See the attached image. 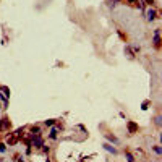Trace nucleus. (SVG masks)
<instances>
[{"label":"nucleus","mask_w":162,"mask_h":162,"mask_svg":"<svg viewBox=\"0 0 162 162\" xmlns=\"http://www.w3.org/2000/svg\"><path fill=\"white\" fill-rule=\"evenodd\" d=\"M0 91H2L5 96H10V89L7 88V86H0Z\"/></svg>","instance_id":"obj_10"},{"label":"nucleus","mask_w":162,"mask_h":162,"mask_svg":"<svg viewBox=\"0 0 162 162\" xmlns=\"http://www.w3.org/2000/svg\"><path fill=\"white\" fill-rule=\"evenodd\" d=\"M154 46H156L157 49L161 47V39H159V36H154Z\"/></svg>","instance_id":"obj_11"},{"label":"nucleus","mask_w":162,"mask_h":162,"mask_svg":"<svg viewBox=\"0 0 162 162\" xmlns=\"http://www.w3.org/2000/svg\"><path fill=\"white\" fill-rule=\"evenodd\" d=\"M0 153H7V146H5V143H0Z\"/></svg>","instance_id":"obj_18"},{"label":"nucleus","mask_w":162,"mask_h":162,"mask_svg":"<svg viewBox=\"0 0 162 162\" xmlns=\"http://www.w3.org/2000/svg\"><path fill=\"white\" fill-rule=\"evenodd\" d=\"M54 123H55V120L54 118H49V120H46V122H44V125H46V126H52Z\"/></svg>","instance_id":"obj_12"},{"label":"nucleus","mask_w":162,"mask_h":162,"mask_svg":"<svg viewBox=\"0 0 162 162\" xmlns=\"http://www.w3.org/2000/svg\"><path fill=\"white\" fill-rule=\"evenodd\" d=\"M125 159L126 162H135V157H133V154L130 151H125Z\"/></svg>","instance_id":"obj_7"},{"label":"nucleus","mask_w":162,"mask_h":162,"mask_svg":"<svg viewBox=\"0 0 162 162\" xmlns=\"http://www.w3.org/2000/svg\"><path fill=\"white\" fill-rule=\"evenodd\" d=\"M31 135H41V128L39 126H31Z\"/></svg>","instance_id":"obj_8"},{"label":"nucleus","mask_w":162,"mask_h":162,"mask_svg":"<svg viewBox=\"0 0 162 162\" xmlns=\"http://www.w3.org/2000/svg\"><path fill=\"white\" fill-rule=\"evenodd\" d=\"M16 141H18V138H16V136H10V139H8V144H15Z\"/></svg>","instance_id":"obj_14"},{"label":"nucleus","mask_w":162,"mask_h":162,"mask_svg":"<svg viewBox=\"0 0 162 162\" xmlns=\"http://www.w3.org/2000/svg\"><path fill=\"white\" fill-rule=\"evenodd\" d=\"M49 151H50V147H49V146H44V147H42V153H46V154H47Z\"/></svg>","instance_id":"obj_20"},{"label":"nucleus","mask_w":162,"mask_h":162,"mask_svg":"<svg viewBox=\"0 0 162 162\" xmlns=\"http://www.w3.org/2000/svg\"><path fill=\"white\" fill-rule=\"evenodd\" d=\"M125 50H126V54H128V57H130V58H133V57H135V55H133V52H131V47H126Z\"/></svg>","instance_id":"obj_16"},{"label":"nucleus","mask_w":162,"mask_h":162,"mask_svg":"<svg viewBox=\"0 0 162 162\" xmlns=\"http://www.w3.org/2000/svg\"><path fill=\"white\" fill-rule=\"evenodd\" d=\"M31 139H33V143H31V146H34V147H42L44 146V139L41 138V135H31Z\"/></svg>","instance_id":"obj_2"},{"label":"nucleus","mask_w":162,"mask_h":162,"mask_svg":"<svg viewBox=\"0 0 162 162\" xmlns=\"http://www.w3.org/2000/svg\"><path fill=\"white\" fill-rule=\"evenodd\" d=\"M156 125H157V126H161V117H159V115L156 117Z\"/></svg>","instance_id":"obj_21"},{"label":"nucleus","mask_w":162,"mask_h":162,"mask_svg":"<svg viewBox=\"0 0 162 162\" xmlns=\"http://www.w3.org/2000/svg\"><path fill=\"white\" fill-rule=\"evenodd\" d=\"M126 130H128L130 135H135L138 130H139V126H138V123L131 122V120H128V122H126Z\"/></svg>","instance_id":"obj_4"},{"label":"nucleus","mask_w":162,"mask_h":162,"mask_svg":"<svg viewBox=\"0 0 162 162\" xmlns=\"http://www.w3.org/2000/svg\"><path fill=\"white\" fill-rule=\"evenodd\" d=\"M46 162H50V161H49V159H46Z\"/></svg>","instance_id":"obj_24"},{"label":"nucleus","mask_w":162,"mask_h":162,"mask_svg":"<svg viewBox=\"0 0 162 162\" xmlns=\"http://www.w3.org/2000/svg\"><path fill=\"white\" fill-rule=\"evenodd\" d=\"M0 109H2V104H0Z\"/></svg>","instance_id":"obj_25"},{"label":"nucleus","mask_w":162,"mask_h":162,"mask_svg":"<svg viewBox=\"0 0 162 162\" xmlns=\"http://www.w3.org/2000/svg\"><path fill=\"white\" fill-rule=\"evenodd\" d=\"M147 105H149V101H144V102H143V107H141V109L146 110V109H147Z\"/></svg>","instance_id":"obj_19"},{"label":"nucleus","mask_w":162,"mask_h":162,"mask_svg":"<svg viewBox=\"0 0 162 162\" xmlns=\"http://www.w3.org/2000/svg\"><path fill=\"white\" fill-rule=\"evenodd\" d=\"M49 138H50V139H55V138H57V128H52V130H50Z\"/></svg>","instance_id":"obj_9"},{"label":"nucleus","mask_w":162,"mask_h":162,"mask_svg":"<svg viewBox=\"0 0 162 162\" xmlns=\"http://www.w3.org/2000/svg\"><path fill=\"white\" fill-rule=\"evenodd\" d=\"M126 2H128L130 5H136V3H138V0H126Z\"/></svg>","instance_id":"obj_22"},{"label":"nucleus","mask_w":162,"mask_h":162,"mask_svg":"<svg viewBox=\"0 0 162 162\" xmlns=\"http://www.w3.org/2000/svg\"><path fill=\"white\" fill-rule=\"evenodd\" d=\"M107 3H109V7H115L117 3H120V0H107Z\"/></svg>","instance_id":"obj_13"},{"label":"nucleus","mask_w":162,"mask_h":162,"mask_svg":"<svg viewBox=\"0 0 162 162\" xmlns=\"http://www.w3.org/2000/svg\"><path fill=\"white\" fill-rule=\"evenodd\" d=\"M153 151L157 154V156H161V146H154V147H153Z\"/></svg>","instance_id":"obj_17"},{"label":"nucleus","mask_w":162,"mask_h":162,"mask_svg":"<svg viewBox=\"0 0 162 162\" xmlns=\"http://www.w3.org/2000/svg\"><path fill=\"white\" fill-rule=\"evenodd\" d=\"M18 162H25V161H23V159H21V157H18Z\"/></svg>","instance_id":"obj_23"},{"label":"nucleus","mask_w":162,"mask_h":162,"mask_svg":"<svg viewBox=\"0 0 162 162\" xmlns=\"http://www.w3.org/2000/svg\"><path fill=\"white\" fill-rule=\"evenodd\" d=\"M156 18H159V13H157V10L154 8V7H149V8L146 10V20H147V21H154Z\"/></svg>","instance_id":"obj_1"},{"label":"nucleus","mask_w":162,"mask_h":162,"mask_svg":"<svg viewBox=\"0 0 162 162\" xmlns=\"http://www.w3.org/2000/svg\"><path fill=\"white\" fill-rule=\"evenodd\" d=\"M146 5H149V7H154V3H156V0H143Z\"/></svg>","instance_id":"obj_15"},{"label":"nucleus","mask_w":162,"mask_h":162,"mask_svg":"<svg viewBox=\"0 0 162 162\" xmlns=\"http://www.w3.org/2000/svg\"><path fill=\"white\" fill-rule=\"evenodd\" d=\"M102 146H104V149H105V151H109V153H112V154H117V147H115V146H112L110 143H104Z\"/></svg>","instance_id":"obj_6"},{"label":"nucleus","mask_w":162,"mask_h":162,"mask_svg":"<svg viewBox=\"0 0 162 162\" xmlns=\"http://www.w3.org/2000/svg\"><path fill=\"white\" fill-rule=\"evenodd\" d=\"M10 126H12V123H10L8 117H2V118H0V133L10 130Z\"/></svg>","instance_id":"obj_3"},{"label":"nucleus","mask_w":162,"mask_h":162,"mask_svg":"<svg viewBox=\"0 0 162 162\" xmlns=\"http://www.w3.org/2000/svg\"><path fill=\"white\" fill-rule=\"evenodd\" d=\"M105 139H107L109 143H112V144H118V143H120L118 138H115L113 135H110V133H105Z\"/></svg>","instance_id":"obj_5"}]
</instances>
